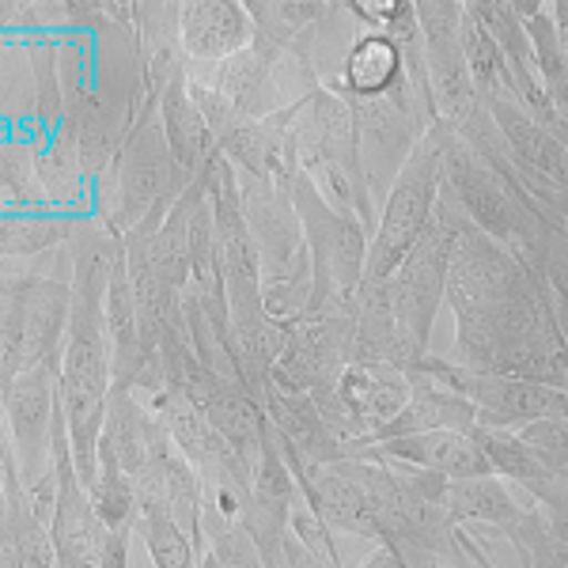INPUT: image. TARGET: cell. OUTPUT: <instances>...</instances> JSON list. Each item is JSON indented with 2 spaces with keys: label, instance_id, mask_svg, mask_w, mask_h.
Returning <instances> with one entry per match:
<instances>
[{
  "label": "cell",
  "instance_id": "obj_1",
  "mask_svg": "<svg viewBox=\"0 0 568 568\" xmlns=\"http://www.w3.org/2000/svg\"><path fill=\"white\" fill-rule=\"evenodd\" d=\"M452 125L439 122L433 133L420 136L414 155L394 179V190L387 197V213L379 220V235H375L368 251V270L364 281H394L409 251L420 243L428 220L436 213L439 190H444V152Z\"/></svg>",
  "mask_w": 568,
  "mask_h": 568
},
{
  "label": "cell",
  "instance_id": "obj_20",
  "mask_svg": "<svg viewBox=\"0 0 568 568\" xmlns=\"http://www.w3.org/2000/svg\"><path fill=\"white\" fill-rule=\"evenodd\" d=\"M270 406H273V417H277L284 439L296 444L300 452H315L318 439L329 433L323 425V417H318V409L311 406L307 398H281V394H273Z\"/></svg>",
  "mask_w": 568,
  "mask_h": 568
},
{
  "label": "cell",
  "instance_id": "obj_19",
  "mask_svg": "<svg viewBox=\"0 0 568 568\" xmlns=\"http://www.w3.org/2000/svg\"><path fill=\"white\" fill-rule=\"evenodd\" d=\"M144 538L155 568H194V546L171 511H144Z\"/></svg>",
  "mask_w": 568,
  "mask_h": 568
},
{
  "label": "cell",
  "instance_id": "obj_18",
  "mask_svg": "<svg viewBox=\"0 0 568 568\" xmlns=\"http://www.w3.org/2000/svg\"><path fill=\"white\" fill-rule=\"evenodd\" d=\"M246 12H251L254 31H258V45L277 50L288 39H296L304 27H311V20L323 12V4H277V0H270V4H246Z\"/></svg>",
  "mask_w": 568,
  "mask_h": 568
},
{
  "label": "cell",
  "instance_id": "obj_17",
  "mask_svg": "<svg viewBox=\"0 0 568 568\" xmlns=\"http://www.w3.org/2000/svg\"><path fill=\"white\" fill-rule=\"evenodd\" d=\"M444 504L452 516L489 519V524H516V504L493 478H466L444 485Z\"/></svg>",
  "mask_w": 568,
  "mask_h": 568
},
{
  "label": "cell",
  "instance_id": "obj_22",
  "mask_svg": "<svg viewBox=\"0 0 568 568\" xmlns=\"http://www.w3.org/2000/svg\"><path fill=\"white\" fill-rule=\"evenodd\" d=\"M61 240V227L53 220H39V216H16L8 209L4 216V254H34L45 251Z\"/></svg>",
  "mask_w": 568,
  "mask_h": 568
},
{
  "label": "cell",
  "instance_id": "obj_8",
  "mask_svg": "<svg viewBox=\"0 0 568 568\" xmlns=\"http://www.w3.org/2000/svg\"><path fill=\"white\" fill-rule=\"evenodd\" d=\"M409 72L406 53L387 34H364L345 58V95L349 99H394L406 110Z\"/></svg>",
  "mask_w": 568,
  "mask_h": 568
},
{
  "label": "cell",
  "instance_id": "obj_13",
  "mask_svg": "<svg viewBox=\"0 0 568 568\" xmlns=\"http://www.w3.org/2000/svg\"><path fill=\"white\" fill-rule=\"evenodd\" d=\"M478 420V409L470 402H463L459 394H444V390H433V387H420L409 406L402 409L390 425L379 428L383 439H398V436H417V433H436V428H466Z\"/></svg>",
  "mask_w": 568,
  "mask_h": 568
},
{
  "label": "cell",
  "instance_id": "obj_28",
  "mask_svg": "<svg viewBox=\"0 0 568 568\" xmlns=\"http://www.w3.org/2000/svg\"><path fill=\"white\" fill-rule=\"evenodd\" d=\"M417 568H447V565H439V561H420Z\"/></svg>",
  "mask_w": 568,
  "mask_h": 568
},
{
  "label": "cell",
  "instance_id": "obj_16",
  "mask_svg": "<svg viewBox=\"0 0 568 568\" xmlns=\"http://www.w3.org/2000/svg\"><path fill=\"white\" fill-rule=\"evenodd\" d=\"M34 175L45 197L53 201H72L80 194V182H84V168H80V155L72 136L61 130L58 136H45L34 144Z\"/></svg>",
  "mask_w": 568,
  "mask_h": 568
},
{
  "label": "cell",
  "instance_id": "obj_10",
  "mask_svg": "<svg viewBox=\"0 0 568 568\" xmlns=\"http://www.w3.org/2000/svg\"><path fill=\"white\" fill-rule=\"evenodd\" d=\"M307 500H311V508L318 511L323 524L361 530V535H375V538L387 535V527H383V519H379V511H375V504L368 500V493H364L353 478H342V474L326 470V466H315V470H311Z\"/></svg>",
  "mask_w": 568,
  "mask_h": 568
},
{
  "label": "cell",
  "instance_id": "obj_25",
  "mask_svg": "<svg viewBox=\"0 0 568 568\" xmlns=\"http://www.w3.org/2000/svg\"><path fill=\"white\" fill-rule=\"evenodd\" d=\"M549 16H554L557 42H561V58H565V72H568V0H557V4H549Z\"/></svg>",
  "mask_w": 568,
  "mask_h": 568
},
{
  "label": "cell",
  "instance_id": "obj_9",
  "mask_svg": "<svg viewBox=\"0 0 568 568\" xmlns=\"http://www.w3.org/2000/svg\"><path fill=\"white\" fill-rule=\"evenodd\" d=\"M160 122H163V133H168V144H171V155H175L179 171L186 175H201L213 160V152L220 149L213 130L205 125V118L197 114L194 99L186 91V72L179 80H171L168 91L160 95Z\"/></svg>",
  "mask_w": 568,
  "mask_h": 568
},
{
  "label": "cell",
  "instance_id": "obj_24",
  "mask_svg": "<svg viewBox=\"0 0 568 568\" xmlns=\"http://www.w3.org/2000/svg\"><path fill=\"white\" fill-rule=\"evenodd\" d=\"M99 568H133L125 530H110V527L103 530V542H99Z\"/></svg>",
  "mask_w": 568,
  "mask_h": 568
},
{
  "label": "cell",
  "instance_id": "obj_14",
  "mask_svg": "<svg viewBox=\"0 0 568 568\" xmlns=\"http://www.w3.org/2000/svg\"><path fill=\"white\" fill-rule=\"evenodd\" d=\"M474 439L481 444V452H485V459L493 463V470H504L508 478L524 481L527 489H535L538 497L549 504V508L568 500L565 493H557V481H561V478H557L546 463H538L535 455H530V447L519 436H504V433H497V428H478Z\"/></svg>",
  "mask_w": 568,
  "mask_h": 568
},
{
  "label": "cell",
  "instance_id": "obj_26",
  "mask_svg": "<svg viewBox=\"0 0 568 568\" xmlns=\"http://www.w3.org/2000/svg\"><path fill=\"white\" fill-rule=\"evenodd\" d=\"M364 568H409V565L398 557V549L383 546V549H375V554L368 557V565H364Z\"/></svg>",
  "mask_w": 568,
  "mask_h": 568
},
{
  "label": "cell",
  "instance_id": "obj_15",
  "mask_svg": "<svg viewBox=\"0 0 568 568\" xmlns=\"http://www.w3.org/2000/svg\"><path fill=\"white\" fill-rule=\"evenodd\" d=\"M205 417L213 420L220 439H224L240 459H251V455L262 447V414L254 409L251 398H243L240 390H232V387L220 390L205 406Z\"/></svg>",
  "mask_w": 568,
  "mask_h": 568
},
{
  "label": "cell",
  "instance_id": "obj_27",
  "mask_svg": "<svg viewBox=\"0 0 568 568\" xmlns=\"http://www.w3.org/2000/svg\"><path fill=\"white\" fill-rule=\"evenodd\" d=\"M201 568H224V565H220V557H216V554H209L205 561H201Z\"/></svg>",
  "mask_w": 568,
  "mask_h": 568
},
{
  "label": "cell",
  "instance_id": "obj_7",
  "mask_svg": "<svg viewBox=\"0 0 568 568\" xmlns=\"http://www.w3.org/2000/svg\"><path fill=\"white\" fill-rule=\"evenodd\" d=\"M387 452L406 463L425 466L428 474H439L444 481L489 478L493 474V463L485 459L481 444L470 433H459V428H436V433L387 439Z\"/></svg>",
  "mask_w": 568,
  "mask_h": 568
},
{
  "label": "cell",
  "instance_id": "obj_21",
  "mask_svg": "<svg viewBox=\"0 0 568 568\" xmlns=\"http://www.w3.org/2000/svg\"><path fill=\"white\" fill-rule=\"evenodd\" d=\"M519 439H524L530 447V455H535L538 463H546L554 474L561 470V466H568V420L561 417L530 420V425H524Z\"/></svg>",
  "mask_w": 568,
  "mask_h": 568
},
{
  "label": "cell",
  "instance_id": "obj_3",
  "mask_svg": "<svg viewBox=\"0 0 568 568\" xmlns=\"http://www.w3.org/2000/svg\"><path fill=\"white\" fill-rule=\"evenodd\" d=\"M175 155H171L163 122H149L130 133L125 149L118 152V205L130 220H144L152 205H163L171 194V175H175Z\"/></svg>",
  "mask_w": 568,
  "mask_h": 568
},
{
  "label": "cell",
  "instance_id": "obj_23",
  "mask_svg": "<svg viewBox=\"0 0 568 568\" xmlns=\"http://www.w3.org/2000/svg\"><path fill=\"white\" fill-rule=\"evenodd\" d=\"M213 554L220 557L224 568H262L258 549H254V542L243 535V530H224V535L216 538Z\"/></svg>",
  "mask_w": 568,
  "mask_h": 568
},
{
  "label": "cell",
  "instance_id": "obj_2",
  "mask_svg": "<svg viewBox=\"0 0 568 568\" xmlns=\"http://www.w3.org/2000/svg\"><path fill=\"white\" fill-rule=\"evenodd\" d=\"M444 175L455 197L463 201L466 216L481 227L489 240H511L519 235V201L508 194L504 179L489 160H481L459 136H447Z\"/></svg>",
  "mask_w": 568,
  "mask_h": 568
},
{
  "label": "cell",
  "instance_id": "obj_4",
  "mask_svg": "<svg viewBox=\"0 0 568 568\" xmlns=\"http://www.w3.org/2000/svg\"><path fill=\"white\" fill-rule=\"evenodd\" d=\"M254 39V20L246 4L232 0H190L182 4L179 42L190 61H227Z\"/></svg>",
  "mask_w": 568,
  "mask_h": 568
},
{
  "label": "cell",
  "instance_id": "obj_6",
  "mask_svg": "<svg viewBox=\"0 0 568 568\" xmlns=\"http://www.w3.org/2000/svg\"><path fill=\"white\" fill-rule=\"evenodd\" d=\"M485 110H489L500 136L508 141V152L516 155L527 171L546 175L549 182L568 190V144L561 136L538 122V118H530V110L519 106L516 99H489Z\"/></svg>",
  "mask_w": 568,
  "mask_h": 568
},
{
  "label": "cell",
  "instance_id": "obj_12",
  "mask_svg": "<svg viewBox=\"0 0 568 568\" xmlns=\"http://www.w3.org/2000/svg\"><path fill=\"white\" fill-rule=\"evenodd\" d=\"M103 439L114 447L118 463H122V470L130 474V478H136V474H141L160 452H168V444L152 433V420H149V414H144V406H136L125 390L114 394V406H110Z\"/></svg>",
  "mask_w": 568,
  "mask_h": 568
},
{
  "label": "cell",
  "instance_id": "obj_11",
  "mask_svg": "<svg viewBox=\"0 0 568 568\" xmlns=\"http://www.w3.org/2000/svg\"><path fill=\"white\" fill-rule=\"evenodd\" d=\"M459 45H463L466 69H470L474 91H478L481 103H489V99H516L508 61H504L497 39L489 34V27L481 23V16L474 12V4H463Z\"/></svg>",
  "mask_w": 568,
  "mask_h": 568
},
{
  "label": "cell",
  "instance_id": "obj_5",
  "mask_svg": "<svg viewBox=\"0 0 568 568\" xmlns=\"http://www.w3.org/2000/svg\"><path fill=\"white\" fill-rule=\"evenodd\" d=\"M53 372H50V361L39 364V368L16 375L12 383H8V425H12L16 433V444H20L23 452V474L31 481L42 478V447L45 439H50V428L58 414H53V402L61 398V394H53Z\"/></svg>",
  "mask_w": 568,
  "mask_h": 568
}]
</instances>
